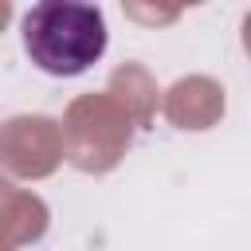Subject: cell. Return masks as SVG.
<instances>
[{"instance_id":"cell-1","label":"cell","mask_w":251,"mask_h":251,"mask_svg":"<svg viewBox=\"0 0 251 251\" xmlns=\"http://www.w3.org/2000/svg\"><path fill=\"white\" fill-rule=\"evenodd\" d=\"M24 51L43 75H82L106 51V20L94 4L43 0L24 16Z\"/></svg>"}]
</instances>
